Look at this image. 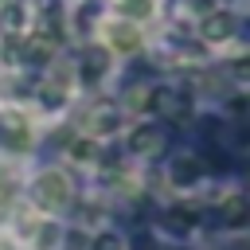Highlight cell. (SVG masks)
<instances>
[{
    "mask_svg": "<svg viewBox=\"0 0 250 250\" xmlns=\"http://www.w3.org/2000/svg\"><path fill=\"white\" fill-rule=\"evenodd\" d=\"M227 27H230V20L227 16H219V20H207V35L215 39V35H227Z\"/></svg>",
    "mask_w": 250,
    "mask_h": 250,
    "instance_id": "6da1fadb",
    "label": "cell"
}]
</instances>
